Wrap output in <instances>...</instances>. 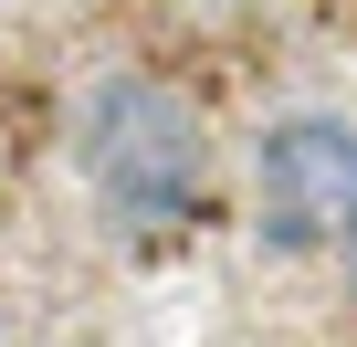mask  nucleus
Masks as SVG:
<instances>
[{"label": "nucleus", "instance_id": "1", "mask_svg": "<svg viewBox=\"0 0 357 347\" xmlns=\"http://www.w3.org/2000/svg\"><path fill=\"white\" fill-rule=\"evenodd\" d=\"M200 168H211L200 116L178 105L168 84L116 74V84L84 95V179H95L126 221H178V211L200 200Z\"/></svg>", "mask_w": 357, "mask_h": 347}, {"label": "nucleus", "instance_id": "2", "mask_svg": "<svg viewBox=\"0 0 357 347\" xmlns=\"http://www.w3.org/2000/svg\"><path fill=\"white\" fill-rule=\"evenodd\" d=\"M252 211H263V242H284V253L357 242V126L347 116H284L252 158Z\"/></svg>", "mask_w": 357, "mask_h": 347}]
</instances>
